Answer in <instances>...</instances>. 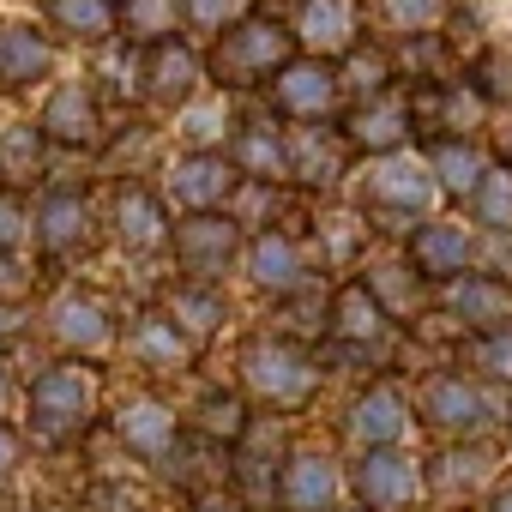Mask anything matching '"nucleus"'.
<instances>
[{
	"instance_id": "obj_6",
	"label": "nucleus",
	"mask_w": 512,
	"mask_h": 512,
	"mask_svg": "<svg viewBox=\"0 0 512 512\" xmlns=\"http://www.w3.org/2000/svg\"><path fill=\"white\" fill-rule=\"evenodd\" d=\"M350 488H356L362 512H404V506L422 494V464L404 458L398 446H380V452H362V458H356Z\"/></svg>"
},
{
	"instance_id": "obj_29",
	"label": "nucleus",
	"mask_w": 512,
	"mask_h": 512,
	"mask_svg": "<svg viewBox=\"0 0 512 512\" xmlns=\"http://www.w3.org/2000/svg\"><path fill=\"white\" fill-rule=\"evenodd\" d=\"M229 163H235V175H247V181H278V175H290V163H284V139H278L272 127H241Z\"/></svg>"
},
{
	"instance_id": "obj_30",
	"label": "nucleus",
	"mask_w": 512,
	"mask_h": 512,
	"mask_svg": "<svg viewBox=\"0 0 512 512\" xmlns=\"http://www.w3.org/2000/svg\"><path fill=\"white\" fill-rule=\"evenodd\" d=\"M49 73V43L25 25H7L0 31V85H25V79H43Z\"/></svg>"
},
{
	"instance_id": "obj_31",
	"label": "nucleus",
	"mask_w": 512,
	"mask_h": 512,
	"mask_svg": "<svg viewBox=\"0 0 512 512\" xmlns=\"http://www.w3.org/2000/svg\"><path fill=\"white\" fill-rule=\"evenodd\" d=\"M470 211H476V223L494 229V235L512 229V169H506V163H488V175H482L476 193H470Z\"/></svg>"
},
{
	"instance_id": "obj_32",
	"label": "nucleus",
	"mask_w": 512,
	"mask_h": 512,
	"mask_svg": "<svg viewBox=\"0 0 512 512\" xmlns=\"http://www.w3.org/2000/svg\"><path fill=\"white\" fill-rule=\"evenodd\" d=\"M49 19H55L67 37L103 43V37L115 31V0H49Z\"/></svg>"
},
{
	"instance_id": "obj_19",
	"label": "nucleus",
	"mask_w": 512,
	"mask_h": 512,
	"mask_svg": "<svg viewBox=\"0 0 512 512\" xmlns=\"http://www.w3.org/2000/svg\"><path fill=\"white\" fill-rule=\"evenodd\" d=\"M446 314L452 320H464V326H476V332H506L512 326V290L500 284V278H458L452 290H446Z\"/></svg>"
},
{
	"instance_id": "obj_11",
	"label": "nucleus",
	"mask_w": 512,
	"mask_h": 512,
	"mask_svg": "<svg viewBox=\"0 0 512 512\" xmlns=\"http://www.w3.org/2000/svg\"><path fill=\"white\" fill-rule=\"evenodd\" d=\"M476 260V247H470V229L464 223H422L410 235V272L428 278V284H458Z\"/></svg>"
},
{
	"instance_id": "obj_18",
	"label": "nucleus",
	"mask_w": 512,
	"mask_h": 512,
	"mask_svg": "<svg viewBox=\"0 0 512 512\" xmlns=\"http://www.w3.org/2000/svg\"><path fill=\"white\" fill-rule=\"evenodd\" d=\"M37 133L55 139V145H73V151H79V145H97V139H103V115H97L91 85H61V91L43 103Z\"/></svg>"
},
{
	"instance_id": "obj_4",
	"label": "nucleus",
	"mask_w": 512,
	"mask_h": 512,
	"mask_svg": "<svg viewBox=\"0 0 512 512\" xmlns=\"http://www.w3.org/2000/svg\"><path fill=\"white\" fill-rule=\"evenodd\" d=\"M434 199V175L422 163H404V157H386L362 175V217L380 223V229H404L428 211Z\"/></svg>"
},
{
	"instance_id": "obj_36",
	"label": "nucleus",
	"mask_w": 512,
	"mask_h": 512,
	"mask_svg": "<svg viewBox=\"0 0 512 512\" xmlns=\"http://www.w3.org/2000/svg\"><path fill=\"white\" fill-rule=\"evenodd\" d=\"M440 13H446V0H386L392 31H428Z\"/></svg>"
},
{
	"instance_id": "obj_43",
	"label": "nucleus",
	"mask_w": 512,
	"mask_h": 512,
	"mask_svg": "<svg viewBox=\"0 0 512 512\" xmlns=\"http://www.w3.org/2000/svg\"><path fill=\"white\" fill-rule=\"evenodd\" d=\"M187 133H193V139H199V151H205V139L229 133V121H223L217 109H193V115H187Z\"/></svg>"
},
{
	"instance_id": "obj_8",
	"label": "nucleus",
	"mask_w": 512,
	"mask_h": 512,
	"mask_svg": "<svg viewBox=\"0 0 512 512\" xmlns=\"http://www.w3.org/2000/svg\"><path fill=\"white\" fill-rule=\"evenodd\" d=\"M326 332H332L350 356H374V350H386V338H392L386 302H380L368 284H344V290L332 296V308H326Z\"/></svg>"
},
{
	"instance_id": "obj_45",
	"label": "nucleus",
	"mask_w": 512,
	"mask_h": 512,
	"mask_svg": "<svg viewBox=\"0 0 512 512\" xmlns=\"http://www.w3.org/2000/svg\"><path fill=\"white\" fill-rule=\"evenodd\" d=\"M19 470V434L7 428V422H0V482H7Z\"/></svg>"
},
{
	"instance_id": "obj_38",
	"label": "nucleus",
	"mask_w": 512,
	"mask_h": 512,
	"mask_svg": "<svg viewBox=\"0 0 512 512\" xmlns=\"http://www.w3.org/2000/svg\"><path fill=\"white\" fill-rule=\"evenodd\" d=\"M31 235V217H25V199L19 193H0V253H19V241Z\"/></svg>"
},
{
	"instance_id": "obj_14",
	"label": "nucleus",
	"mask_w": 512,
	"mask_h": 512,
	"mask_svg": "<svg viewBox=\"0 0 512 512\" xmlns=\"http://www.w3.org/2000/svg\"><path fill=\"white\" fill-rule=\"evenodd\" d=\"M404 422H410V404H404V392H398L392 380L368 386V392L350 404V416H344V428H350V440H356L362 452L398 446V440H404Z\"/></svg>"
},
{
	"instance_id": "obj_49",
	"label": "nucleus",
	"mask_w": 512,
	"mask_h": 512,
	"mask_svg": "<svg viewBox=\"0 0 512 512\" xmlns=\"http://www.w3.org/2000/svg\"><path fill=\"white\" fill-rule=\"evenodd\" d=\"M37 512H67V506H37Z\"/></svg>"
},
{
	"instance_id": "obj_23",
	"label": "nucleus",
	"mask_w": 512,
	"mask_h": 512,
	"mask_svg": "<svg viewBox=\"0 0 512 512\" xmlns=\"http://www.w3.org/2000/svg\"><path fill=\"white\" fill-rule=\"evenodd\" d=\"M404 133H410V109L404 103H362L344 121V145H356V151H398Z\"/></svg>"
},
{
	"instance_id": "obj_17",
	"label": "nucleus",
	"mask_w": 512,
	"mask_h": 512,
	"mask_svg": "<svg viewBox=\"0 0 512 512\" xmlns=\"http://www.w3.org/2000/svg\"><path fill=\"white\" fill-rule=\"evenodd\" d=\"M332 97H338V73H332L326 61H290V67L272 79V103H278V115H296V121L326 115Z\"/></svg>"
},
{
	"instance_id": "obj_9",
	"label": "nucleus",
	"mask_w": 512,
	"mask_h": 512,
	"mask_svg": "<svg viewBox=\"0 0 512 512\" xmlns=\"http://www.w3.org/2000/svg\"><path fill=\"white\" fill-rule=\"evenodd\" d=\"M247 272H253L260 290H272L278 302H290V296L308 290V253L296 247L290 229H260V235L247 241Z\"/></svg>"
},
{
	"instance_id": "obj_12",
	"label": "nucleus",
	"mask_w": 512,
	"mask_h": 512,
	"mask_svg": "<svg viewBox=\"0 0 512 512\" xmlns=\"http://www.w3.org/2000/svg\"><path fill=\"white\" fill-rule=\"evenodd\" d=\"M332 500H338V464L314 446L290 452L278 470V506L284 512H332Z\"/></svg>"
},
{
	"instance_id": "obj_13",
	"label": "nucleus",
	"mask_w": 512,
	"mask_h": 512,
	"mask_svg": "<svg viewBox=\"0 0 512 512\" xmlns=\"http://www.w3.org/2000/svg\"><path fill=\"white\" fill-rule=\"evenodd\" d=\"M235 187H241V175H235V163H229L223 151H187V157L169 169V193H175L187 211H217Z\"/></svg>"
},
{
	"instance_id": "obj_33",
	"label": "nucleus",
	"mask_w": 512,
	"mask_h": 512,
	"mask_svg": "<svg viewBox=\"0 0 512 512\" xmlns=\"http://www.w3.org/2000/svg\"><path fill=\"white\" fill-rule=\"evenodd\" d=\"M175 0H121V25H127V37H139V43H175Z\"/></svg>"
},
{
	"instance_id": "obj_34",
	"label": "nucleus",
	"mask_w": 512,
	"mask_h": 512,
	"mask_svg": "<svg viewBox=\"0 0 512 512\" xmlns=\"http://www.w3.org/2000/svg\"><path fill=\"white\" fill-rule=\"evenodd\" d=\"M482 476H488V452H476V446H470V452H446V458H434V470H422V482H428L434 494H446V500H452L458 488L470 494Z\"/></svg>"
},
{
	"instance_id": "obj_41",
	"label": "nucleus",
	"mask_w": 512,
	"mask_h": 512,
	"mask_svg": "<svg viewBox=\"0 0 512 512\" xmlns=\"http://www.w3.org/2000/svg\"><path fill=\"white\" fill-rule=\"evenodd\" d=\"M241 7H247V0H187V13H193L199 25H211V31H217L223 19H235Z\"/></svg>"
},
{
	"instance_id": "obj_7",
	"label": "nucleus",
	"mask_w": 512,
	"mask_h": 512,
	"mask_svg": "<svg viewBox=\"0 0 512 512\" xmlns=\"http://www.w3.org/2000/svg\"><path fill=\"white\" fill-rule=\"evenodd\" d=\"M422 422L440 428V434H452V440H470V434H482L494 422V404L464 374H434L422 386Z\"/></svg>"
},
{
	"instance_id": "obj_15",
	"label": "nucleus",
	"mask_w": 512,
	"mask_h": 512,
	"mask_svg": "<svg viewBox=\"0 0 512 512\" xmlns=\"http://www.w3.org/2000/svg\"><path fill=\"white\" fill-rule=\"evenodd\" d=\"M127 356L151 374H187L193 368V338L169 314H139L127 326Z\"/></svg>"
},
{
	"instance_id": "obj_22",
	"label": "nucleus",
	"mask_w": 512,
	"mask_h": 512,
	"mask_svg": "<svg viewBox=\"0 0 512 512\" xmlns=\"http://www.w3.org/2000/svg\"><path fill=\"white\" fill-rule=\"evenodd\" d=\"M163 314L199 344V338H211L217 326H223V314H229V302H223V290H211V284H199V278H187V284H175L169 290V302H163Z\"/></svg>"
},
{
	"instance_id": "obj_16",
	"label": "nucleus",
	"mask_w": 512,
	"mask_h": 512,
	"mask_svg": "<svg viewBox=\"0 0 512 512\" xmlns=\"http://www.w3.org/2000/svg\"><path fill=\"white\" fill-rule=\"evenodd\" d=\"M37 241H43L49 260H73V253H85L91 247V205H85V193L55 187L43 199V211H37Z\"/></svg>"
},
{
	"instance_id": "obj_1",
	"label": "nucleus",
	"mask_w": 512,
	"mask_h": 512,
	"mask_svg": "<svg viewBox=\"0 0 512 512\" xmlns=\"http://www.w3.org/2000/svg\"><path fill=\"white\" fill-rule=\"evenodd\" d=\"M97 368L91 362H55L31 380V434L49 440V446H67L79 440L91 422H97Z\"/></svg>"
},
{
	"instance_id": "obj_42",
	"label": "nucleus",
	"mask_w": 512,
	"mask_h": 512,
	"mask_svg": "<svg viewBox=\"0 0 512 512\" xmlns=\"http://www.w3.org/2000/svg\"><path fill=\"white\" fill-rule=\"evenodd\" d=\"M350 85H356V91H380V85H386V61H380V55H356V61H350Z\"/></svg>"
},
{
	"instance_id": "obj_44",
	"label": "nucleus",
	"mask_w": 512,
	"mask_h": 512,
	"mask_svg": "<svg viewBox=\"0 0 512 512\" xmlns=\"http://www.w3.org/2000/svg\"><path fill=\"white\" fill-rule=\"evenodd\" d=\"M193 512H247V500H241V494L211 488V494H193Z\"/></svg>"
},
{
	"instance_id": "obj_28",
	"label": "nucleus",
	"mask_w": 512,
	"mask_h": 512,
	"mask_svg": "<svg viewBox=\"0 0 512 512\" xmlns=\"http://www.w3.org/2000/svg\"><path fill=\"white\" fill-rule=\"evenodd\" d=\"M302 37L320 55H350L356 49V19H350L344 0H308L302 7Z\"/></svg>"
},
{
	"instance_id": "obj_2",
	"label": "nucleus",
	"mask_w": 512,
	"mask_h": 512,
	"mask_svg": "<svg viewBox=\"0 0 512 512\" xmlns=\"http://www.w3.org/2000/svg\"><path fill=\"white\" fill-rule=\"evenodd\" d=\"M241 386L272 410H302L320 386V368L296 338H247L241 344Z\"/></svg>"
},
{
	"instance_id": "obj_25",
	"label": "nucleus",
	"mask_w": 512,
	"mask_h": 512,
	"mask_svg": "<svg viewBox=\"0 0 512 512\" xmlns=\"http://www.w3.org/2000/svg\"><path fill=\"white\" fill-rule=\"evenodd\" d=\"M428 175H434V187H446V193L470 199V193H476V181L488 175V157H482L470 139H434V145H428Z\"/></svg>"
},
{
	"instance_id": "obj_47",
	"label": "nucleus",
	"mask_w": 512,
	"mask_h": 512,
	"mask_svg": "<svg viewBox=\"0 0 512 512\" xmlns=\"http://www.w3.org/2000/svg\"><path fill=\"white\" fill-rule=\"evenodd\" d=\"M19 338V314H13V302H0V344H13Z\"/></svg>"
},
{
	"instance_id": "obj_5",
	"label": "nucleus",
	"mask_w": 512,
	"mask_h": 512,
	"mask_svg": "<svg viewBox=\"0 0 512 512\" xmlns=\"http://www.w3.org/2000/svg\"><path fill=\"white\" fill-rule=\"evenodd\" d=\"M169 247H175V260L205 284L211 272H223L235 253H241V223L229 211H187L175 229H169Z\"/></svg>"
},
{
	"instance_id": "obj_46",
	"label": "nucleus",
	"mask_w": 512,
	"mask_h": 512,
	"mask_svg": "<svg viewBox=\"0 0 512 512\" xmlns=\"http://www.w3.org/2000/svg\"><path fill=\"white\" fill-rule=\"evenodd\" d=\"M482 512H512V482H494L488 500H482Z\"/></svg>"
},
{
	"instance_id": "obj_37",
	"label": "nucleus",
	"mask_w": 512,
	"mask_h": 512,
	"mask_svg": "<svg viewBox=\"0 0 512 512\" xmlns=\"http://www.w3.org/2000/svg\"><path fill=\"white\" fill-rule=\"evenodd\" d=\"M37 151H43V133H37L31 121H19V127L0 133V157H7L13 169H31V163H37Z\"/></svg>"
},
{
	"instance_id": "obj_27",
	"label": "nucleus",
	"mask_w": 512,
	"mask_h": 512,
	"mask_svg": "<svg viewBox=\"0 0 512 512\" xmlns=\"http://www.w3.org/2000/svg\"><path fill=\"white\" fill-rule=\"evenodd\" d=\"M145 79H151L145 91H151L157 103H187L193 85H199V61H193V49H181V43H157Z\"/></svg>"
},
{
	"instance_id": "obj_20",
	"label": "nucleus",
	"mask_w": 512,
	"mask_h": 512,
	"mask_svg": "<svg viewBox=\"0 0 512 512\" xmlns=\"http://www.w3.org/2000/svg\"><path fill=\"white\" fill-rule=\"evenodd\" d=\"M115 229H121V241L133 247V253H151V247H163L169 241V217H163V205H157V193L151 187H121V199H115Z\"/></svg>"
},
{
	"instance_id": "obj_3",
	"label": "nucleus",
	"mask_w": 512,
	"mask_h": 512,
	"mask_svg": "<svg viewBox=\"0 0 512 512\" xmlns=\"http://www.w3.org/2000/svg\"><path fill=\"white\" fill-rule=\"evenodd\" d=\"M284 67H290V31L272 25V19H241L235 31H223V43L211 55V73L229 91L260 85V79H278Z\"/></svg>"
},
{
	"instance_id": "obj_21",
	"label": "nucleus",
	"mask_w": 512,
	"mask_h": 512,
	"mask_svg": "<svg viewBox=\"0 0 512 512\" xmlns=\"http://www.w3.org/2000/svg\"><path fill=\"white\" fill-rule=\"evenodd\" d=\"M49 332H55L67 350H103V344L115 338L109 308H103L97 296H61L55 314H49Z\"/></svg>"
},
{
	"instance_id": "obj_35",
	"label": "nucleus",
	"mask_w": 512,
	"mask_h": 512,
	"mask_svg": "<svg viewBox=\"0 0 512 512\" xmlns=\"http://www.w3.org/2000/svg\"><path fill=\"white\" fill-rule=\"evenodd\" d=\"M470 362H476L482 374H494V380H512V326H506V332H482V338L470 344Z\"/></svg>"
},
{
	"instance_id": "obj_10",
	"label": "nucleus",
	"mask_w": 512,
	"mask_h": 512,
	"mask_svg": "<svg viewBox=\"0 0 512 512\" xmlns=\"http://www.w3.org/2000/svg\"><path fill=\"white\" fill-rule=\"evenodd\" d=\"M115 434H121V446H127L133 458L163 464V458L175 452V440H181V422H175V410H169L163 398L139 392V398H127V404L115 410Z\"/></svg>"
},
{
	"instance_id": "obj_48",
	"label": "nucleus",
	"mask_w": 512,
	"mask_h": 512,
	"mask_svg": "<svg viewBox=\"0 0 512 512\" xmlns=\"http://www.w3.org/2000/svg\"><path fill=\"white\" fill-rule=\"evenodd\" d=\"M7 404H13V380H7V368H0V416H7Z\"/></svg>"
},
{
	"instance_id": "obj_24",
	"label": "nucleus",
	"mask_w": 512,
	"mask_h": 512,
	"mask_svg": "<svg viewBox=\"0 0 512 512\" xmlns=\"http://www.w3.org/2000/svg\"><path fill=\"white\" fill-rule=\"evenodd\" d=\"M284 163H290V175H296V181L326 187V181H338V175H344V145L320 139V127H296V133L284 139Z\"/></svg>"
},
{
	"instance_id": "obj_26",
	"label": "nucleus",
	"mask_w": 512,
	"mask_h": 512,
	"mask_svg": "<svg viewBox=\"0 0 512 512\" xmlns=\"http://www.w3.org/2000/svg\"><path fill=\"white\" fill-rule=\"evenodd\" d=\"M247 428H253V416H247V398L241 392H205L193 404V434L211 440V446H223V452H235Z\"/></svg>"
},
{
	"instance_id": "obj_40",
	"label": "nucleus",
	"mask_w": 512,
	"mask_h": 512,
	"mask_svg": "<svg viewBox=\"0 0 512 512\" xmlns=\"http://www.w3.org/2000/svg\"><path fill=\"white\" fill-rule=\"evenodd\" d=\"M91 512H145L127 488H115V482H97L91 488Z\"/></svg>"
},
{
	"instance_id": "obj_39",
	"label": "nucleus",
	"mask_w": 512,
	"mask_h": 512,
	"mask_svg": "<svg viewBox=\"0 0 512 512\" xmlns=\"http://www.w3.org/2000/svg\"><path fill=\"white\" fill-rule=\"evenodd\" d=\"M320 235L332 247V260H350V247H356V217H320Z\"/></svg>"
}]
</instances>
